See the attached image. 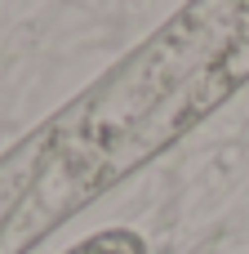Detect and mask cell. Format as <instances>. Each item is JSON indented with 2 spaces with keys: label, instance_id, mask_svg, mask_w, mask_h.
<instances>
[{
  "label": "cell",
  "instance_id": "obj_1",
  "mask_svg": "<svg viewBox=\"0 0 249 254\" xmlns=\"http://www.w3.org/2000/svg\"><path fill=\"white\" fill-rule=\"evenodd\" d=\"M49 134L36 125L0 156V254L36 250L71 214L85 210V196L58 161H49Z\"/></svg>",
  "mask_w": 249,
  "mask_h": 254
},
{
  "label": "cell",
  "instance_id": "obj_2",
  "mask_svg": "<svg viewBox=\"0 0 249 254\" xmlns=\"http://www.w3.org/2000/svg\"><path fill=\"white\" fill-rule=\"evenodd\" d=\"M67 254H147V246H143V237L129 232V228H107V232L85 237L80 246H71Z\"/></svg>",
  "mask_w": 249,
  "mask_h": 254
}]
</instances>
